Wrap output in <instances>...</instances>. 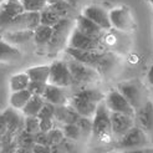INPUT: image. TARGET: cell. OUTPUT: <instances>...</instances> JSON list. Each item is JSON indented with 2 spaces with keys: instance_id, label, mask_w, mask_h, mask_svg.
<instances>
[{
  "instance_id": "f35d334b",
  "label": "cell",
  "mask_w": 153,
  "mask_h": 153,
  "mask_svg": "<svg viewBox=\"0 0 153 153\" xmlns=\"http://www.w3.org/2000/svg\"><path fill=\"white\" fill-rule=\"evenodd\" d=\"M19 149V144L15 140L14 142L9 143V144H5V146L0 147V153H16Z\"/></svg>"
},
{
  "instance_id": "484cf974",
  "label": "cell",
  "mask_w": 153,
  "mask_h": 153,
  "mask_svg": "<svg viewBox=\"0 0 153 153\" xmlns=\"http://www.w3.org/2000/svg\"><path fill=\"white\" fill-rule=\"evenodd\" d=\"M45 105V100L41 96H33L30 98L27 105L22 108V113L25 117H37L41 111V108Z\"/></svg>"
},
{
  "instance_id": "1f68e13d",
  "label": "cell",
  "mask_w": 153,
  "mask_h": 153,
  "mask_svg": "<svg viewBox=\"0 0 153 153\" xmlns=\"http://www.w3.org/2000/svg\"><path fill=\"white\" fill-rule=\"evenodd\" d=\"M61 128H62L66 140L77 142V141H80L82 138V133H81L77 125H64Z\"/></svg>"
},
{
  "instance_id": "ab89813d",
  "label": "cell",
  "mask_w": 153,
  "mask_h": 153,
  "mask_svg": "<svg viewBox=\"0 0 153 153\" xmlns=\"http://www.w3.org/2000/svg\"><path fill=\"white\" fill-rule=\"evenodd\" d=\"M35 142L36 144H42V146H50V142H49V136L48 133L45 132H37L35 134Z\"/></svg>"
},
{
  "instance_id": "ffe728a7",
  "label": "cell",
  "mask_w": 153,
  "mask_h": 153,
  "mask_svg": "<svg viewBox=\"0 0 153 153\" xmlns=\"http://www.w3.org/2000/svg\"><path fill=\"white\" fill-rule=\"evenodd\" d=\"M42 97L46 102H50L53 106H65L70 103V100H67L65 88L55 85H50V83H48L46 91H45Z\"/></svg>"
},
{
  "instance_id": "7c38bea8",
  "label": "cell",
  "mask_w": 153,
  "mask_h": 153,
  "mask_svg": "<svg viewBox=\"0 0 153 153\" xmlns=\"http://www.w3.org/2000/svg\"><path fill=\"white\" fill-rule=\"evenodd\" d=\"M25 11L21 0H6L0 6V34L10 22Z\"/></svg>"
},
{
  "instance_id": "2e32d148",
  "label": "cell",
  "mask_w": 153,
  "mask_h": 153,
  "mask_svg": "<svg viewBox=\"0 0 153 153\" xmlns=\"http://www.w3.org/2000/svg\"><path fill=\"white\" fill-rule=\"evenodd\" d=\"M136 125L141 127L153 140V102L148 101L140 111L136 112Z\"/></svg>"
},
{
  "instance_id": "f1b7e54d",
  "label": "cell",
  "mask_w": 153,
  "mask_h": 153,
  "mask_svg": "<svg viewBox=\"0 0 153 153\" xmlns=\"http://www.w3.org/2000/svg\"><path fill=\"white\" fill-rule=\"evenodd\" d=\"M60 20H61V18L53 10L50 9L49 5H48L46 9L40 13V22H41V25H46V26L53 27L55 25L59 24Z\"/></svg>"
},
{
  "instance_id": "d4e9b609",
  "label": "cell",
  "mask_w": 153,
  "mask_h": 153,
  "mask_svg": "<svg viewBox=\"0 0 153 153\" xmlns=\"http://www.w3.org/2000/svg\"><path fill=\"white\" fill-rule=\"evenodd\" d=\"M33 97L31 92L29 90H22V91H18V92H11L10 95V107L15 110L22 111V108L27 105V102L30 101V98Z\"/></svg>"
},
{
  "instance_id": "7a4b0ae2",
  "label": "cell",
  "mask_w": 153,
  "mask_h": 153,
  "mask_svg": "<svg viewBox=\"0 0 153 153\" xmlns=\"http://www.w3.org/2000/svg\"><path fill=\"white\" fill-rule=\"evenodd\" d=\"M75 26L76 24L74 18H65L61 19L59 24L52 27L53 33L51 36V40L45 48L49 55H56L60 51L67 49L68 41H70V37Z\"/></svg>"
},
{
  "instance_id": "6da1fadb",
  "label": "cell",
  "mask_w": 153,
  "mask_h": 153,
  "mask_svg": "<svg viewBox=\"0 0 153 153\" xmlns=\"http://www.w3.org/2000/svg\"><path fill=\"white\" fill-rule=\"evenodd\" d=\"M66 53L71 59L82 62L90 67L95 68L101 74V76L111 74L118 64V59L113 52H110L107 50L102 51H82L77 49L67 48Z\"/></svg>"
},
{
  "instance_id": "8d00e7d4",
  "label": "cell",
  "mask_w": 153,
  "mask_h": 153,
  "mask_svg": "<svg viewBox=\"0 0 153 153\" xmlns=\"http://www.w3.org/2000/svg\"><path fill=\"white\" fill-rule=\"evenodd\" d=\"M46 87H48V83H42V82H30L29 85V91L31 92L33 96H44L45 91H46Z\"/></svg>"
},
{
  "instance_id": "5bb4252c",
  "label": "cell",
  "mask_w": 153,
  "mask_h": 153,
  "mask_svg": "<svg viewBox=\"0 0 153 153\" xmlns=\"http://www.w3.org/2000/svg\"><path fill=\"white\" fill-rule=\"evenodd\" d=\"M82 14L85 15L86 18H88L90 20H92L94 22L100 26L105 31H108L112 29V24H111V19H110V13L105 10L102 6L98 5H88L83 9Z\"/></svg>"
},
{
  "instance_id": "7402d4cb",
  "label": "cell",
  "mask_w": 153,
  "mask_h": 153,
  "mask_svg": "<svg viewBox=\"0 0 153 153\" xmlns=\"http://www.w3.org/2000/svg\"><path fill=\"white\" fill-rule=\"evenodd\" d=\"M21 57V52L16 46H13L0 39V62H13Z\"/></svg>"
},
{
  "instance_id": "ac0fdd59",
  "label": "cell",
  "mask_w": 153,
  "mask_h": 153,
  "mask_svg": "<svg viewBox=\"0 0 153 153\" xmlns=\"http://www.w3.org/2000/svg\"><path fill=\"white\" fill-rule=\"evenodd\" d=\"M75 24H76V29L80 30L81 33L88 35V36L97 37V39H102L103 35H105V30H102L92 20H90L88 18H86L83 14L76 15Z\"/></svg>"
},
{
  "instance_id": "4316f807",
  "label": "cell",
  "mask_w": 153,
  "mask_h": 153,
  "mask_svg": "<svg viewBox=\"0 0 153 153\" xmlns=\"http://www.w3.org/2000/svg\"><path fill=\"white\" fill-rule=\"evenodd\" d=\"M30 82H31V80H30L26 72L15 74L10 77V91L11 92H18V91L27 90Z\"/></svg>"
},
{
  "instance_id": "60d3db41",
  "label": "cell",
  "mask_w": 153,
  "mask_h": 153,
  "mask_svg": "<svg viewBox=\"0 0 153 153\" xmlns=\"http://www.w3.org/2000/svg\"><path fill=\"white\" fill-rule=\"evenodd\" d=\"M7 132V123L3 113H0V138Z\"/></svg>"
},
{
  "instance_id": "4fadbf2b",
  "label": "cell",
  "mask_w": 153,
  "mask_h": 153,
  "mask_svg": "<svg viewBox=\"0 0 153 153\" xmlns=\"http://www.w3.org/2000/svg\"><path fill=\"white\" fill-rule=\"evenodd\" d=\"M111 123H112V133L117 141L122 138L129 129L136 126V117L127 116L123 113L111 112Z\"/></svg>"
},
{
  "instance_id": "9c48e42d",
  "label": "cell",
  "mask_w": 153,
  "mask_h": 153,
  "mask_svg": "<svg viewBox=\"0 0 153 153\" xmlns=\"http://www.w3.org/2000/svg\"><path fill=\"white\" fill-rule=\"evenodd\" d=\"M41 24L40 22V13H29L24 11L19 16L15 18L1 33L6 31H34ZM0 34V35H1Z\"/></svg>"
},
{
  "instance_id": "d6986e66",
  "label": "cell",
  "mask_w": 153,
  "mask_h": 153,
  "mask_svg": "<svg viewBox=\"0 0 153 153\" xmlns=\"http://www.w3.org/2000/svg\"><path fill=\"white\" fill-rule=\"evenodd\" d=\"M55 118L61 125H76L81 118V116L77 113L74 107L68 103L65 106H56L55 110Z\"/></svg>"
},
{
  "instance_id": "836d02e7",
  "label": "cell",
  "mask_w": 153,
  "mask_h": 153,
  "mask_svg": "<svg viewBox=\"0 0 153 153\" xmlns=\"http://www.w3.org/2000/svg\"><path fill=\"white\" fill-rule=\"evenodd\" d=\"M48 136H49L50 146H57V144H62L64 141L66 140L62 128H57V127L51 129V131L48 133Z\"/></svg>"
},
{
  "instance_id": "30bf717a",
  "label": "cell",
  "mask_w": 153,
  "mask_h": 153,
  "mask_svg": "<svg viewBox=\"0 0 153 153\" xmlns=\"http://www.w3.org/2000/svg\"><path fill=\"white\" fill-rule=\"evenodd\" d=\"M110 19L112 27L121 33L132 31L136 27L134 20L128 7H116L110 11Z\"/></svg>"
},
{
  "instance_id": "ba28073f",
  "label": "cell",
  "mask_w": 153,
  "mask_h": 153,
  "mask_svg": "<svg viewBox=\"0 0 153 153\" xmlns=\"http://www.w3.org/2000/svg\"><path fill=\"white\" fill-rule=\"evenodd\" d=\"M50 85H55L62 88H67L74 86V80L68 68L67 61L64 60H56L50 65Z\"/></svg>"
},
{
  "instance_id": "b9f144b4",
  "label": "cell",
  "mask_w": 153,
  "mask_h": 153,
  "mask_svg": "<svg viewBox=\"0 0 153 153\" xmlns=\"http://www.w3.org/2000/svg\"><path fill=\"white\" fill-rule=\"evenodd\" d=\"M34 153H51V146H42V144H35L33 148Z\"/></svg>"
},
{
  "instance_id": "8fae6325",
  "label": "cell",
  "mask_w": 153,
  "mask_h": 153,
  "mask_svg": "<svg viewBox=\"0 0 153 153\" xmlns=\"http://www.w3.org/2000/svg\"><path fill=\"white\" fill-rule=\"evenodd\" d=\"M105 103L111 112L123 113V114H127V116L136 117L134 108L129 105V102L126 100V97L122 95L118 90H111L110 92L106 95Z\"/></svg>"
},
{
  "instance_id": "f6af8a7d",
  "label": "cell",
  "mask_w": 153,
  "mask_h": 153,
  "mask_svg": "<svg viewBox=\"0 0 153 153\" xmlns=\"http://www.w3.org/2000/svg\"><path fill=\"white\" fill-rule=\"evenodd\" d=\"M147 80H148V82H149V85L153 86V64H152V66L149 67V71H148V75H147Z\"/></svg>"
},
{
  "instance_id": "cb8c5ba5",
  "label": "cell",
  "mask_w": 153,
  "mask_h": 153,
  "mask_svg": "<svg viewBox=\"0 0 153 153\" xmlns=\"http://www.w3.org/2000/svg\"><path fill=\"white\" fill-rule=\"evenodd\" d=\"M53 29L46 25H39L34 30V41L39 48H46V45L50 42Z\"/></svg>"
},
{
  "instance_id": "8992f818",
  "label": "cell",
  "mask_w": 153,
  "mask_h": 153,
  "mask_svg": "<svg viewBox=\"0 0 153 153\" xmlns=\"http://www.w3.org/2000/svg\"><path fill=\"white\" fill-rule=\"evenodd\" d=\"M151 138L148 134L138 126H134L129 131L117 141L116 147L122 151H131V149H138L143 147H149Z\"/></svg>"
},
{
  "instance_id": "f907efd6",
  "label": "cell",
  "mask_w": 153,
  "mask_h": 153,
  "mask_svg": "<svg viewBox=\"0 0 153 153\" xmlns=\"http://www.w3.org/2000/svg\"><path fill=\"white\" fill-rule=\"evenodd\" d=\"M5 1H6V0H0V6H1V4L5 3Z\"/></svg>"
},
{
  "instance_id": "d590c367",
  "label": "cell",
  "mask_w": 153,
  "mask_h": 153,
  "mask_svg": "<svg viewBox=\"0 0 153 153\" xmlns=\"http://www.w3.org/2000/svg\"><path fill=\"white\" fill-rule=\"evenodd\" d=\"M55 110H56V106H53L50 102L45 101V105L41 108L40 113H39V120H44V118H53L55 117Z\"/></svg>"
},
{
  "instance_id": "d6a6232c",
  "label": "cell",
  "mask_w": 153,
  "mask_h": 153,
  "mask_svg": "<svg viewBox=\"0 0 153 153\" xmlns=\"http://www.w3.org/2000/svg\"><path fill=\"white\" fill-rule=\"evenodd\" d=\"M76 125L79 126L82 133V138H88L90 136H92V118L81 117Z\"/></svg>"
},
{
  "instance_id": "bcb514c9",
  "label": "cell",
  "mask_w": 153,
  "mask_h": 153,
  "mask_svg": "<svg viewBox=\"0 0 153 153\" xmlns=\"http://www.w3.org/2000/svg\"><path fill=\"white\" fill-rule=\"evenodd\" d=\"M65 1H67V3L70 4L71 6H74L75 9H76V7H77V5L80 4V1H81V0H65Z\"/></svg>"
},
{
  "instance_id": "277c9868",
  "label": "cell",
  "mask_w": 153,
  "mask_h": 153,
  "mask_svg": "<svg viewBox=\"0 0 153 153\" xmlns=\"http://www.w3.org/2000/svg\"><path fill=\"white\" fill-rule=\"evenodd\" d=\"M117 90L126 97V100L133 107L136 112L140 111L149 101L147 98L146 88L137 80H129V81L121 82L118 83Z\"/></svg>"
},
{
  "instance_id": "9a60e30c",
  "label": "cell",
  "mask_w": 153,
  "mask_h": 153,
  "mask_svg": "<svg viewBox=\"0 0 153 153\" xmlns=\"http://www.w3.org/2000/svg\"><path fill=\"white\" fill-rule=\"evenodd\" d=\"M70 105L77 111V113L81 117H87V118H94L98 106V103L92 102L88 98L80 95L79 92H75L72 95L70 100Z\"/></svg>"
},
{
  "instance_id": "7dc6e473",
  "label": "cell",
  "mask_w": 153,
  "mask_h": 153,
  "mask_svg": "<svg viewBox=\"0 0 153 153\" xmlns=\"http://www.w3.org/2000/svg\"><path fill=\"white\" fill-rule=\"evenodd\" d=\"M16 153H34V151L33 149H27V148H20L19 147V149H18V152Z\"/></svg>"
},
{
  "instance_id": "c3c4849f",
  "label": "cell",
  "mask_w": 153,
  "mask_h": 153,
  "mask_svg": "<svg viewBox=\"0 0 153 153\" xmlns=\"http://www.w3.org/2000/svg\"><path fill=\"white\" fill-rule=\"evenodd\" d=\"M60 1H62V0H46V3L48 5H53V4H57Z\"/></svg>"
},
{
  "instance_id": "603a6c76",
  "label": "cell",
  "mask_w": 153,
  "mask_h": 153,
  "mask_svg": "<svg viewBox=\"0 0 153 153\" xmlns=\"http://www.w3.org/2000/svg\"><path fill=\"white\" fill-rule=\"evenodd\" d=\"M33 82H42L49 83L50 79V66L49 65H39L29 67L25 71Z\"/></svg>"
},
{
  "instance_id": "83f0119b",
  "label": "cell",
  "mask_w": 153,
  "mask_h": 153,
  "mask_svg": "<svg viewBox=\"0 0 153 153\" xmlns=\"http://www.w3.org/2000/svg\"><path fill=\"white\" fill-rule=\"evenodd\" d=\"M49 7L51 10L55 11L61 19H65V18H74V13H75V7L71 6L67 1L62 0L57 4H53V5H49ZM75 19V18H74Z\"/></svg>"
},
{
  "instance_id": "ee69618b",
  "label": "cell",
  "mask_w": 153,
  "mask_h": 153,
  "mask_svg": "<svg viewBox=\"0 0 153 153\" xmlns=\"http://www.w3.org/2000/svg\"><path fill=\"white\" fill-rule=\"evenodd\" d=\"M51 153H67V151L62 144H57V146H51Z\"/></svg>"
},
{
  "instance_id": "7bdbcfd3",
  "label": "cell",
  "mask_w": 153,
  "mask_h": 153,
  "mask_svg": "<svg viewBox=\"0 0 153 153\" xmlns=\"http://www.w3.org/2000/svg\"><path fill=\"white\" fill-rule=\"evenodd\" d=\"M122 153H153V147H143V148H138V149L125 151Z\"/></svg>"
},
{
  "instance_id": "44dd1931",
  "label": "cell",
  "mask_w": 153,
  "mask_h": 153,
  "mask_svg": "<svg viewBox=\"0 0 153 153\" xmlns=\"http://www.w3.org/2000/svg\"><path fill=\"white\" fill-rule=\"evenodd\" d=\"M0 39L18 48L34 40V31H6L0 35Z\"/></svg>"
},
{
  "instance_id": "4dcf8cb0",
  "label": "cell",
  "mask_w": 153,
  "mask_h": 153,
  "mask_svg": "<svg viewBox=\"0 0 153 153\" xmlns=\"http://www.w3.org/2000/svg\"><path fill=\"white\" fill-rule=\"evenodd\" d=\"M25 11L29 13H41L48 7L46 0H21Z\"/></svg>"
},
{
  "instance_id": "74e56055",
  "label": "cell",
  "mask_w": 153,
  "mask_h": 153,
  "mask_svg": "<svg viewBox=\"0 0 153 153\" xmlns=\"http://www.w3.org/2000/svg\"><path fill=\"white\" fill-rule=\"evenodd\" d=\"M55 128V118H44L40 120V131L49 133L51 129Z\"/></svg>"
},
{
  "instance_id": "e575fe53",
  "label": "cell",
  "mask_w": 153,
  "mask_h": 153,
  "mask_svg": "<svg viewBox=\"0 0 153 153\" xmlns=\"http://www.w3.org/2000/svg\"><path fill=\"white\" fill-rule=\"evenodd\" d=\"M25 131L36 134L40 132V120L39 117H25Z\"/></svg>"
},
{
  "instance_id": "816d5d0a",
  "label": "cell",
  "mask_w": 153,
  "mask_h": 153,
  "mask_svg": "<svg viewBox=\"0 0 153 153\" xmlns=\"http://www.w3.org/2000/svg\"><path fill=\"white\" fill-rule=\"evenodd\" d=\"M110 153H120V152H110Z\"/></svg>"
},
{
  "instance_id": "5b68a950",
  "label": "cell",
  "mask_w": 153,
  "mask_h": 153,
  "mask_svg": "<svg viewBox=\"0 0 153 153\" xmlns=\"http://www.w3.org/2000/svg\"><path fill=\"white\" fill-rule=\"evenodd\" d=\"M67 65L74 80V86H88L98 82L101 79V74L97 70L71 57L67 60Z\"/></svg>"
},
{
  "instance_id": "52a82bcc",
  "label": "cell",
  "mask_w": 153,
  "mask_h": 153,
  "mask_svg": "<svg viewBox=\"0 0 153 153\" xmlns=\"http://www.w3.org/2000/svg\"><path fill=\"white\" fill-rule=\"evenodd\" d=\"M67 48L77 49V50H82V51H102V50H106L102 39H97V37H92V36L83 34L80 31V30L76 29V26L71 34Z\"/></svg>"
},
{
  "instance_id": "3957f363",
  "label": "cell",
  "mask_w": 153,
  "mask_h": 153,
  "mask_svg": "<svg viewBox=\"0 0 153 153\" xmlns=\"http://www.w3.org/2000/svg\"><path fill=\"white\" fill-rule=\"evenodd\" d=\"M92 136L97 141L108 143L112 141V123H111V111L106 106L105 101L98 103L97 111L92 118Z\"/></svg>"
},
{
  "instance_id": "681fc988",
  "label": "cell",
  "mask_w": 153,
  "mask_h": 153,
  "mask_svg": "<svg viewBox=\"0 0 153 153\" xmlns=\"http://www.w3.org/2000/svg\"><path fill=\"white\" fill-rule=\"evenodd\" d=\"M147 1H148V3L152 5V7H153V0H147Z\"/></svg>"
},
{
  "instance_id": "f546056e",
  "label": "cell",
  "mask_w": 153,
  "mask_h": 153,
  "mask_svg": "<svg viewBox=\"0 0 153 153\" xmlns=\"http://www.w3.org/2000/svg\"><path fill=\"white\" fill-rule=\"evenodd\" d=\"M16 142L19 144L20 148H27V149H33L35 147V134L26 132L25 129L21 131L18 136H16Z\"/></svg>"
},
{
  "instance_id": "e0dca14e",
  "label": "cell",
  "mask_w": 153,
  "mask_h": 153,
  "mask_svg": "<svg viewBox=\"0 0 153 153\" xmlns=\"http://www.w3.org/2000/svg\"><path fill=\"white\" fill-rule=\"evenodd\" d=\"M4 117L7 123V131L13 134L18 136L21 131L25 129V116L19 110H15L13 107H7L3 112Z\"/></svg>"
}]
</instances>
